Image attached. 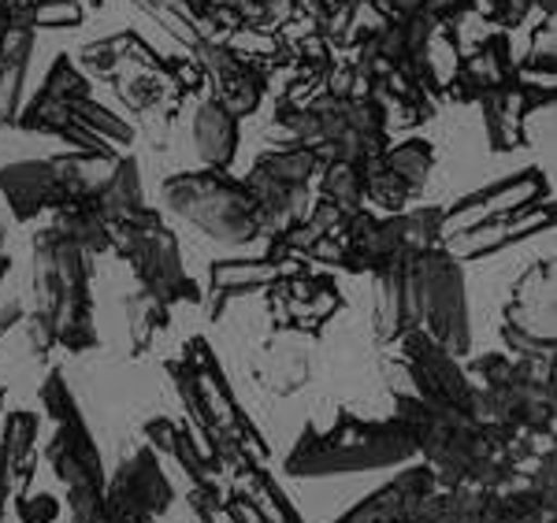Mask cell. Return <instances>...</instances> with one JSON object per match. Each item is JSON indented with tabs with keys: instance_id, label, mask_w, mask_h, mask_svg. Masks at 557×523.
<instances>
[{
	"instance_id": "cell-13",
	"label": "cell",
	"mask_w": 557,
	"mask_h": 523,
	"mask_svg": "<svg viewBox=\"0 0 557 523\" xmlns=\"http://www.w3.org/2000/svg\"><path fill=\"white\" fill-rule=\"evenodd\" d=\"M194 57H197L201 75L212 83V101L215 104L227 108L235 120L257 112L260 97H264V89H268V78L253 60L242 57L235 45H227V41L197 45Z\"/></svg>"
},
{
	"instance_id": "cell-15",
	"label": "cell",
	"mask_w": 557,
	"mask_h": 523,
	"mask_svg": "<svg viewBox=\"0 0 557 523\" xmlns=\"http://www.w3.org/2000/svg\"><path fill=\"white\" fill-rule=\"evenodd\" d=\"M268 301H272L275 323L290 331H320L338 309H343V294H338L331 275L312 272H290L275 278L268 286Z\"/></svg>"
},
{
	"instance_id": "cell-2",
	"label": "cell",
	"mask_w": 557,
	"mask_h": 523,
	"mask_svg": "<svg viewBox=\"0 0 557 523\" xmlns=\"http://www.w3.org/2000/svg\"><path fill=\"white\" fill-rule=\"evenodd\" d=\"M89 257L71 246L60 231L45 227L34 234V315L30 346L45 357L52 346L86 353L97 346L94 294H89Z\"/></svg>"
},
{
	"instance_id": "cell-23",
	"label": "cell",
	"mask_w": 557,
	"mask_h": 523,
	"mask_svg": "<svg viewBox=\"0 0 557 523\" xmlns=\"http://www.w3.org/2000/svg\"><path fill=\"white\" fill-rule=\"evenodd\" d=\"M301 272V260H275V257H238V260H215L212 264V320H220L223 304L235 294L272 286L275 278Z\"/></svg>"
},
{
	"instance_id": "cell-41",
	"label": "cell",
	"mask_w": 557,
	"mask_h": 523,
	"mask_svg": "<svg viewBox=\"0 0 557 523\" xmlns=\"http://www.w3.org/2000/svg\"><path fill=\"white\" fill-rule=\"evenodd\" d=\"M8 267H12V260H8V257H4V227H0V283H4Z\"/></svg>"
},
{
	"instance_id": "cell-35",
	"label": "cell",
	"mask_w": 557,
	"mask_h": 523,
	"mask_svg": "<svg viewBox=\"0 0 557 523\" xmlns=\"http://www.w3.org/2000/svg\"><path fill=\"white\" fill-rule=\"evenodd\" d=\"M472 12H480L483 20L494 26V30L509 34V30H517V26L528 20L532 4H528V0H475Z\"/></svg>"
},
{
	"instance_id": "cell-6",
	"label": "cell",
	"mask_w": 557,
	"mask_h": 523,
	"mask_svg": "<svg viewBox=\"0 0 557 523\" xmlns=\"http://www.w3.org/2000/svg\"><path fill=\"white\" fill-rule=\"evenodd\" d=\"M164 204L223 246H249L260 238L257 204L242 178L227 171H186L164 183Z\"/></svg>"
},
{
	"instance_id": "cell-21",
	"label": "cell",
	"mask_w": 557,
	"mask_h": 523,
	"mask_svg": "<svg viewBox=\"0 0 557 523\" xmlns=\"http://www.w3.org/2000/svg\"><path fill=\"white\" fill-rule=\"evenodd\" d=\"M409 260H412V252L391 260V264H383L380 272H375V283H380V297H375V341H380V346H391V341H398L406 331L420 327Z\"/></svg>"
},
{
	"instance_id": "cell-14",
	"label": "cell",
	"mask_w": 557,
	"mask_h": 523,
	"mask_svg": "<svg viewBox=\"0 0 557 523\" xmlns=\"http://www.w3.org/2000/svg\"><path fill=\"white\" fill-rule=\"evenodd\" d=\"M539 201H550V186H546V175L539 167L498 178V183L475 189V194L461 197V201L450 204V209H443V238L454 231L475 227V223H483V220H494V215L532 209Z\"/></svg>"
},
{
	"instance_id": "cell-31",
	"label": "cell",
	"mask_w": 557,
	"mask_h": 523,
	"mask_svg": "<svg viewBox=\"0 0 557 523\" xmlns=\"http://www.w3.org/2000/svg\"><path fill=\"white\" fill-rule=\"evenodd\" d=\"M253 167L278 178V183H286V186H309L312 178L323 171L320 157L305 146H286V149H275V152H264V157H257Z\"/></svg>"
},
{
	"instance_id": "cell-37",
	"label": "cell",
	"mask_w": 557,
	"mask_h": 523,
	"mask_svg": "<svg viewBox=\"0 0 557 523\" xmlns=\"http://www.w3.org/2000/svg\"><path fill=\"white\" fill-rule=\"evenodd\" d=\"M475 0H428V15L435 26H446L454 34V26L472 12Z\"/></svg>"
},
{
	"instance_id": "cell-29",
	"label": "cell",
	"mask_w": 557,
	"mask_h": 523,
	"mask_svg": "<svg viewBox=\"0 0 557 523\" xmlns=\"http://www.w3.org/2000/svg\"><path fill=\"white\" fill-rule=\"evenodd\" d=\"M383 164L406 183L412 197H420L431 178V167H435V149H431V141L424 138H409V141H401V146H386Z\"/></svg>"
},
{
	"instance_id": "cell-18",
	"label": "cell",
	"mask_w": 557,
	"mask_h": 523,
	"mask_svg": "<svg viewBox=\"0 0 557 523\" xmlns=\"http://www.w3.org/2000/svg\"><path fill=\"white\" fill-rule=\"evenodd\" d=\"M435 490H438L435 472H431L428 464H412L398 480L380 486L372 498H364L361 505L343 512L335 523H417L428 494H435Z\"/></svg>"
},
{
	"instance_id": "cell-17",
	"label": "cell",
	"mask_w": 557,
	"mask_h": 523,
	"mask_svg": "<svg viewBox=\"0 0 557 523\" xmlns=\"http://www.w3.org/2000/svg\"><path fill=\"white\" fill-rule=\"evenodd\" d=\"M546 227H554V201H539L532 209L494 215V220H483V223H475V227L446 234L443 249L450 252L454 260H483V257H494V252L509 249L520 238H532V234Z\"/></svg>"
},
{
	"instance_id": "cell-10",
	"label": "cell",
	"mask_w": 557,
	"mask_h": 523,
	"mask_svg": "<svg viewBox=\"0 0 557 523\" xmlns=\"http://www.w3.org/2000/svg\"><path fill=\"white\" fill-rule=\"evenodd\" d=\"M398 372L406 375V383L394 386V394H409L417 401H428V404H446V409H461V412H475V386L472 378L465 375L461 360L454 353H446L435 338L428 335L424 327H412L406 331L398 341Z\"/></svg>"
},
{
	"instance_id": "cell-28",
	"label": "cell",
	"mask_w": 557,
	"mask_h": 523,
	"mask_svg": "<svg viewBox=\"0 0 557 523\" xmlns=\"http://www.w3.org/2000/svg\"><path fill=\"white\" fill-rule=\"evenodd\" d=\"M78 60H83L86 71L104 75V78H112L115 71L127 67V63H138V67H152V63H160L157 52L149 49V41L134 30L112 34V38H101V41H89Z\"/></svg>"
},
{
	"instance_id": "cell-39",
	"label": "cell",
	"mask_w": 557,
	"mask_h": 523,
	"mask_svg": "<svg viewBox=\"0 0 557 523\" xmlns=\"http://www.w3.org/2000/svg\"><path fill=\"white\" fill-rule=\"evenodd\" d=\"M20 320H23V304H20V301H8V304H0V338H4L8 331H12Z\"/></svg>"
},
{
	"instance_id": "cell-7",
	"label": "cell",
	"mask_w": 557,
	"mask_h": 523,
	"mask_svg": "<svg viewBox=\"0 0 557 523\" xmlns=\"http://www.w3.org/2000/svg\"><path fill=\"white\" fill-rule=\"evenodd\" d=\"M108 238H112L115 257H123L134 267V278H138L141 290H149L160 304L172 309L175 301H201V290L186 275L183 257H178L175 234L164 227L157 209H149L131 223L108 227Z\"/></svg>"
},
{
	"instance_id": "cell-1",
	"label": "cell",
	"mask_w": 557,
	"mask_h": 523,
	"mask_svg": "<svg viewBox=\"0 0 557 523\" xmlns=\"http://www.w3.org/2000/svg\"><path fill=\"white\" fill-rule=\"evenodd\" d=\"M394 420L409 431L417 457H424L438 486H472V490H506L517 480L520 461L535 438L480 420L475 412L428 404L409 394H394Z\"/></svg>"
},
{
	"instance_id": "cell-25",
	"label": "cell",
	"mask_w": 557,
	"mask_h": 523,
	"mask_svg": "<svg viewBox=\"0 0 557 523\" xmlns=\"http://www.w3.org/2000/svg\"><path fill=\"white\" fill-rule=\"evenodd\" d=\"M97 204H101L108 227L115 223H131L138 215L149 212L146 204V194H141V175H138V160L131 152H123L120 160L108 171V178L97 186Z\"/></svg>"
},
{
	"instance_id": "cell-38",
	"label": "cell",
	"mask_w": 557,
	"mask_h": 523,
	"mask_svg": "<svg viewBox=\"0 0 557 523\" xmlns=\"http://www.w3.org/2000/svg\"><path fill=\"white\" fill-rule=\"evenodd\" d=\"M372 4L380 8L386 20H406V15L428 12V0H372Z\"/></svg>"
},
{
	"instance_id": "cell-40",
	"label": "cell",
	"mask_w": 557,
	"mask_h": 523,
	"mask_svg": "<svg viewBox=\"0 0 557 523\" xmlns=\"http://www.w3.org/2000/svg\"><path fill=\"white\" fill-rule=\"evenodd\" d=\"M532 8H539V12L546 15V20H554V12H557V0H528Z\"/></svg>"
},
{
	"instance_id": "cell-20",
	"label": "cell",
	"mask_w": 557,
	"mask_h": 523,
	"mask_svg": "<svg viewBox=\"0 0 557 523\" xmlns=\"http://www.w3.org/2000/svg\"><path fill=\"white\" fill-rule=\"evenodd\" d=\"M149 20H157L172 34L175 41H183L186 49L212 41H227L238 30L235 20L223 12L215 0H134Z\"/></svg>"
},
{
	"instance_id": "cell-30",
	"label": "cell",
	"mask_w": 557,
	"mask_h": 523,
	"mask_svg": "<svg viewBox=\"0 0 557 523\" xmlns=\"http://www.w3.org/2000/svg\"><path fill=\"white\" fill-rule=\"evenodd\" d=\"M320 201L331 209L354 215L364 209V167L354 164H323L320 171Z\"/></svg>"
},
{
	"instance_id": "cell-22",
	"label": "cell",
	"mask_w": 557,
	"mask_h": 523,
	"mask_svg": "<svg viewBox=\"0 0 557 523\" xmlns=\"http://www.w3.org/2000/svg\"><path fill=\"white\" fill-rule=\"evenodd\" d=\"M34 441H38V416L34 412H8L0 435V520L12 498H23V486L34 472Z\"/></svg>"
},
{
	"instance_id": "cell-12",
	"label": "cell",
	"mask_w": 557,
	"mask_h": 523,
	"mask_svg": "<svg viewBox=\"0 0 557 523\" xmlns=\"http://www.w3.org/2000/svg\"><path fill=\"white\" fill-rule=\"evenodd\" d=\"M172 483H168L160 457L149 446L134 449L127 461L120 464V472L104 483V505L112 512H120L123 520L134 523H152L172 509Z\"/></svg>"
},
{
	"instance_id": "cell-3",
	"label": "cell",
	"mask_w": 557,
	"mask_h": 523,
	"mask_svg": "<svg viewBox=\"0 0 557 523\" xmlns=\"http://www.w3.org/2000/svg\"><path fill=\"white\" fill-rule=\"evenodd\" d=\"M417 457L409 431L394 416L357 420L338 412L327 431L305 427L298 446L286 453V475L294 480H327L346 472H375V468L409 464Z\"/></svg>"
},
{
	"instance_id": "cell-16",
	"label": "cell",
	"mask_w": 557,
	"mask_h": 523,
	"mask_svg": "<svg viewBox=\"0 0 557 523\" xmlns=\"http://www.w3.org/2000/svg\"><path fill=\"white\" fill-rule=\"evenodd\" d=\"M483 123H487V146L494 152H513L528 146L524 120L535 108L554 104V83H532V78L513 75L509 83H502L494 94L483 97Z\"/></svg>"
},
{
	"instance_id": "cell-27",
	"label": "cell",
	"mask_w": 557,
	"mask_h": 523,
	"mask_svg": "<svg viewBox=\"0 0 557 523\" xmlns=\"http://www.w3.org/2000/svg\"><path fill=\"white\" fill-rule=\"evenodd\" d=\"M34 38H38V30H30V26H12V34L4 41V57H0V120L8 126L20 115L26 67H30L34 57Z\"/></svg>"
},
{
	"instance_id": "cell-24",
	"label": "cell",
	"mask_w": 557,
	"mask_h": 523,
	"mask_svg": "<svg viewBox=\"0 0 557 523\" xmlns=\"http://www.w3.org/2000/svg\"><path fill=\"white\" fill-rule=\"evenodd\" d=\"M194 149L209 171H227L238 152V120L209 97L194 115Z\"/></svg>"
},
{
	"instance_id": "cell-11",
	"label": "cell",
	"mask_w": 557,
	"mask_h": 523,
	"mask_svg": "<svg viewBox=\"0 0 557 523\" xmlns=\"http://www.w3.org/2000/svg\"><path fill=\"white\" fill-rule=\"evenodd\" d=\"M502 341L520 360H554V260H535L517 278Z\"/></svg>"
},
{
	"instance_id": "cell-26",
	"label": "cell",
	"mask_w": 557,
	"mask_h": 523,
	"mask_svg": "<svg viewBox=\"0 0 557 523\" xmlns=\"http://www.w3.org/2000/svg\"><path fill=\"white\" fill-rule=\"evenodd\" d=\"M52 231H60L71 246H78L86 257H101V252L112 249V238H108V220L97 204V189L86 197H75L64 209H57V223Z\"/></svg>"
},
{
	"instance_id": "cell-32",
	"label": "cell",
	"mask_w": 557,
	"mask_h": 523,
	"mask_svg": "<svg viewBox=\"0 0 557 523\" xmlns=\"http://www.w3.org/2000/svg\"><path fill=\"white\" fill-rule=\"evenodd\" d=\"M168 323H172L168 304H160L149 290H141L138 286L134 294H127V327H131L134 353H146L149 341L157 338L160 331H168Z\"/></svg>"
},
{
	"instance_id": "cell-33",
	"label": "cell",
	"mask_w": 557,
	"mask_h": 523,
	"mask_svg": "<svg viewBox=\"0 0 557 523\" xmlns=\"http://www.w3.org/2000/svg\"><path fill=\"white\" fill-rule=\"evenodd\" d=\"M364 201H372L375 209L394 215V212H406L412 194L406 189V183H401V178L383 164V157H375L364 164Z\"/></svg>"
},
{
	"instance_id": "cell-8",
	"label": "cell",
	"mask_w": 557,
	"mask_h": 523,
	"mask_svg": "<svg viewBox=\"0 0 557 523\" xmlns=\"http://www.w3.org/2000/svg\"><path fill=\"white\" fill-rule=\"evenodd\" d=\"M412 294H417L420 327L428 331L446 353L465 357L472 346L469 323V297H465V272L461 260H454L443 246L412 252Z\"/></svg>"
},
{
	"instance_id": "cell-34",
	"label": "cell",
	"mask_w": 557,
	"mask_h": 523,
	"mask_svg": "<svg viewBox=\"0 0 557 523\" xmlns=\"http://www.w3.org/2000/svg\"><path fill=\"white\" fill-rule=\"evenodd\" d=\"M67 512H71V523H134V520H123L120 512H112L104 505V490H67Z\"/></svg>"
},
{
	"instance_id": "cell-4",
	"label": "cell",
	"mask_w": 557,
	"mask_h": 523,
	"mask_svg": "<svg viewBox=\"0 0 557 523\" xmlns=\"http://www.w3.org/2000/svg\"><path fill=\"white\" fill-rule=\"evenodd\" d=\"M465 375L475 386L480 420L517 438L554 441V360L487 353L475 357Z\"/></svg>"
},
{
	"instance_id": "cell-5",
	"label": "cell",
	"mask_w": 557,
	"mask_h": 523,
	"mask_svg": "<svg viewBox=\"0 0 557 523\" xmlns=\"http://www.w3.org/2000/svg\"><path fill=\"white\" fill-rule=\"evenodd\" d=\"M115 160L89 157V152H64V157H49V160L4 164L0 167V194H4L15 220L30 223L41 212H57L75 201V197L94 194L108 178Z\"/></svg>"
},
{
	"instance_id": "cell-9",
	"label": "cell",
	"mask_w": 557,
	"mask_h": 523,
	"mask_svg": "<svg viewBox=\"0 0 557 523\" xmlns=\"http://www.w3.org/2000/svg\"><path fill=\"white\" fill-rule=\"evenodd\" d=\"M38 398L45 404V416L57 423V435L45 446V461L52 464L57 480L67 490H104V468L101 453H97L89 427L78 412L75 398H71L64 372H49L38 390Z\"/></svg>"
},
{
	"instance_id": "cell-42",
	"label": "cell",
	"mask_w": 557,
	"mask_h": 523,
	"mask_svg": "<svg viewBox=\"0 0 557 523\" xmlns=\"http://www.w3.org/2000/svg\"><path fill=\"white\" fill-rule=\"evenodd\" d=\"M75 4H78V0H75ZM83 4H86V8H101L104 0H83Z\"/></svg>"
},
{
	"instance_id": "cell-36",
	"label": "cell",
	"mask_w": 557,
	"mask_h": 523,
	"mask_svg": "<svg viewBox=\"0 0 557 523\" xmlns=\"http://www.w3.org/2000/svg\"><path fill=\"white\" fill-rule=\"evenodd\" d=\"M15 512L23 523H57L60 516V501L52 494H30V498H15Z\"/></svg>"
},
{
	"instance_id": "cell-19",
	"label": "cell",
	"mask_w": 557,
	"mask_h": 523,
	"mask_svg": "<svg viewBox=\"0 0 557 523\" xmlns=\"http://www.w3.org/2000/svg\"><path fill=\"white\" fill-rule=\"evenodd\" d=\"M517 75L513 52H509V34L491 30L469 57L457 60L450 83H446V97L461 104H480L483 97L494 94L502 83Z\"/></svg>"
}]
</instances>
